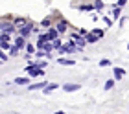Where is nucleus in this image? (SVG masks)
Listing matches in <instances>:
<instances>
[{"label":"nucleus","instance_id":"nucleus-1","mask_svg":"<svg viewBox=\"0 0 129 114\" xmlns=\"http://www.w3.org/2000/svg\"><path fill=\"white\" fill-rule=\"evenodd\" d=\"M0 31H4V33H9V35H17L19 28L15 26L13 19H2V24H0Z\"/></svg>","mask_w":129,"mask_h":114},{"label":"nucleus","instance_id":"nucleus-2","mask_svg":"<svg viewBox=\"0 0 129 114\" xmlns=\"http://www.w3.org/2000/svg\"><path fill=\"white\" fill-rule=\"evenodd\" d=\"M24 70H26V74L31 75V77H41V75H44V68H41V66H37V64H33V63H28Z\"/></svg>","mask_w":129,"mask_h":114},{"label":"nucleus","instance_id":"nucleus-3","mask_svg":"<svg viewBox=\"0 0 129 114\" xmlns=\"http://www.w3.org/2000/svg\"><path fill=\"white\" fill-rule=\"evenodd\" d=\"M54 26L57 28V31H59V33H67V31H68V26H70V24H68V20H67V19L59 17V19H57V20L54 22Z\"/></svg>","mask_w":129,"mask_h":114},{"label":"nucleus","instance_id":"nucleus-4","mask_svg":"<svg viewBox=\"0 0 129 114\" xmlns=\"http://www.w3.org/2000/svg\"><path fill=\"white\" fill-rule=\"evenodd\" d=\"M31 33H33V24L31 22H28L26 26L19 28V31H17V35H22V37H26V39H30Z\"/></svg>","mask_w":129,"mask_h":114},{"label":"nucleus","instance_id":"nucleus-5","mask_svg":"<svg viewBox=\"0 0 129 114\" xmlns=\"http://www.w3.org/2000/svg\"><path fill=\"white\" fill-rule=\"evenodd\" d=\"M50 41H52V39H50V35H48V33H46V31H44V33L41 31V33L37 35V43H35V44H37V48H43L46 43H50Z\"/></svg>","mask_w":129,"mask_h":114},{"label":"nucleus","instance_id":"nucleus-6","mask_svg":"<svg viewBox=\"0 0 129 114\" xmlns=\"http://www.w3.org/2000/svg\"><path fill=\"white\" fill-rule=\"evenodd\" d=\"M46 85H48V81H39V83H30V85H28V90H44V88H46Z\"/></svg>","mask_w":129,"mask_h":114},{"label":"nucleus","instance_id":"nucleus-7","mask_svg":"<svg viewBox=\"0 0 129 114\" xmlns=\"http://www.w3.org/2000/svg\"><path fill=\"white\" fill-rule=\"evenodd\" d=\"M15 46H19L20 50H26V44H28V39L22 37V35H15V41H13Z\"/></svg>","mask_w":129,"mask_h":114},{"label":"nucleus","instance_id":"nucleus-8","mask_svg":"<svg viewBox=\"0 0 129 114\" xmlns=\"http://www.w3.org/2000/svg\"><path fill=\"white\" fill-rule=\"evenodd\" d=\"M113 77H114L116 81H122L125 77V70L122 68V66H114L113 68Z\"/></svg>","mask_w":129,"mask_h":114},{"label":"nucleus","instance_id":"nucleus-9","mask_svg":"<svg viewBox=\"0 0 129 114\" xmlns=\"http://www.w3.org/2000/svg\"><path fill=\"white\" fill-rule=\"evenodd\" d=\"M54 22H55V20H54V17L50 15V17H44V19L41 20V24H39V26H43L44 29H48V28H52V26H54Z\"/></svg>","mask_w":129,"mask_h":114},{"label":"nucleus","instance_id":"nucleus-10","mask_svg":"<svg viewBox=\"0 0 129 114\" xmlns=\"http://www.w3.org/2000/svg\"><path fill=\"white\" fill-rule=\"evenodd\" d=\"M81 85H78V83H67V85H63V90L64 92H76V90H79Z\"/></svg>","mask_w":129,"mask_h":114},{"label":"nucleus","instance_id":"nucleus-11","mask_svg":"<svg viewBox=\"0 0 129 114\" xmlns=\"http://www.w3.org/2000/svg\"><path fill=\"white\" fill-rule=\"evenodd\" d=\"M85 39H87V43H89V44H96L98 41H102V39H100V37H98V35H96L94 31H89V33L85 35Z\"/></svg>","mask_w":129,"mask_h":114},{"label":"nucleus","instance_id":"nucleus-12","mask_svg":"<svg viewBox=\"0 0 129 114\" xmlns=\"http://www.w3.org/2000/svg\"><path fill=\"white\" fill-rule=\"evenodd\" d=\"M57 88H59V85H57V83H48V85H46V88L43 90V94H44V96H50L52 92H55Z\"/></svg>","mask_w":129,"mask_h":114},{"label":"nucleus","instance_id":"nucleus-13","mask_svg":"<svg viewBox=\"0 0 129 114\" xmlns=\"http://www.w3.org/2000/svg\"><path fill=\"white\" fill-rule=\"evenodd\" d=\"M57 64H61V66H74L76 61L74 59H67V57H59L57 59Z\"/></svg>","mask_w":129,"mask_h":114},{"label":"nucleus","instance_id":"nucleus-14","mask_svg":"<svg viewBox=\"0 0 129 114\" xmlns=\"http://www.w3.org/2000/svg\"><path fill=\"white\" fill-rule=\"evenodd\" d=\"M78 9H79V11H83V13H90V11H96L94 4H81V6H78Z\"/></svg>","mask_w":129,"mask_h":114},{"label":"nucleus","instance_id":"nucleus-15","mask_svg":"<svg viewBox=\"0 0 129 114\" xmlns=\"http://www.w3.org/2000/svg\"><path fill=\"white\" fill-rule=\"evenodd\" d=\"M46 33L50 35V39H52V41L59 39V35H61L59 31H57V28H55V26H52V28H48V29H46Z\"/></svg>","mask_w":129,"mask_h":114},{"label":"nucleus","instance_id":"nucleus-16","mask_svg":"<svg viewBox=\"0 0 129 114\" xmlns=\"http://www.w3.org/2000/svg\"><path fill=\"white\" fill-rule=\"evenodd\" d=\"M13 22H15L17 28H22V26L28 24V19H26V17H13Z\"/></svg>","mask_w":129,"mask_h":114},{"label":"nucleus","instance_id":"nucleus-17","mask_svg":"<svg viewBox=\"0 0 129 114\" xmlns=\"http://www.w3.org/2000/svg\"><path fill=\"white\" fill-rule=\"evenodd\" d=\"M111 13H113V19H114V20H120V17H122V8H120L118 4H114V8H113Z\"/></svg>","mask_w":129,"mask_h":114},{"label":"nucleus","instance_id":"nucleus-18","mask_svg":"<svg viewBox=\"0 0 129 114\" xmlns=\"http://www.w3.org/2000/svg\"><path fill=\"white\" fill-rule=\"evenodd\" d=\"M30 77H31V75H26V77H15L13 83H15V85H30Z\"/></svg>","mask_w":129,"mask_h":114},{"label":"nucleus","instance_id":"nucleus-19","mask_svg":"<svg viewBox=\"0 0 129 114\" xmlns=\"http://www.w3.org/2000/svg\"><path fill=\"white\" fill-rule=\"evenodd\" d=\"M24 52H26V55H35V52H37V44H31V43H28Z\"/></svg>","mask_w":129,"mask_h":114},{"label":"nucleus","instance_id":"nucleus-20","mask_svg":"<svg viewBox=\"0 0 129 114\" xmlns=\"http://www.w3.org/2000/svg\"><path fill=\"white\" fill-rule=\"evenodd\" d=\"M20 52H22V50H20L19 46H15V44H13V46H11L9 50H8V53H9L11 57H19V55H20Z\"/></svg>","mask_w":129,"mask_h":114},{"label":"nucleus","instance_id":"nucleus-21","mask_svg":"<svg viewBox=\"0 0 129 114\" xmlns=\"http://www.w3.org/2000/svg\"><path fill=\"white\" fill-rule=\"evenodd\" d=\"M92 4H94V8H96V11H98V13H102V11H103V8H105V0H94Z\"/></svg>","mask_w":129,"mask_h":114},{"label":"nucleus","instance_id":"nucleus-22","mask_svg":"<svg viewBox=\"0 0 129 114\" xmlns=\"http://www.w3.org/2000/svg\"><path fill=\"white\" fill-rule=\"evenodd\" d=\"M114 85H116V79L113 77V79H107V81H105L103 88H105V90H111V88H114Z\"/></svg>","mask_w":129,"mask_h":114},{"label":"nucleus","instance_id":"nucleus-23","mask_svg":"<svg viewBox=\"0 0 129 114\" xmlns=\"http://www.w3.org/2000/svg\"><path fill=\"white\" fill-rule=\"evenodd\" d=\"M11 46H13V44H11L9 41H0V48H2L4 52H8V50H9Z\"/></svg>","mask_w":129,"mask_h":114},{"label":"nucleus","instance_id":"nucleus-24","mask_svg":"<svg viewBox=\"0 0 129 114\" xmlns=\"http://www.w3.org/2000/svg\"><path fill=\"white\" fill-rule=\"evenodd\" d=\"M70 39H74V41H79V39H85V35H81L79 31H70Z\"/></svg>","mask_w":129,"mask_h":114},{"label":"nucleus","instance_id":"nucleus-25","mask_svg":"<svg viewBox=\"0 0 129 114\" xmlns=\"http://www.w3.org/2000/svg\"><path fill=\"white\" fill-rule=\"evenodd\" d=\"M43 50H44V52H48V53H52V52L55 50V48H54V43H52V41H50V43H46V44L43 46Z\"/></svg>","mask_w":129,"mask_h":114},{"label":"nucleus","instance_id":"nucleus-26","mask_svg":"<svg viewBox=\"0 0 129 114\" xmlns=\"http://www.w3.org/2000/svg\"><path fill=\"white\" fill-rule=\"evenodd\" d=\"M90 31H94L100 39H103V37H105V29H102V28H94V29H90Z\"/></svg>","mask_w":129,"mask_h":114},{"label":"nucleus","instance_id":"nucleus-27","mask_svg":"<svg viewBox=\"0 0 129 114\" xmlns=\"http://www.w3.org/2000/svg\"><path fill=\"white\" fill-rule=\"evenodd\" d=\"M52 43H54V48H55V50H59V48L63 46V41H61V39H55V41H52Z\"/></svg>","mask_w":129,"mask_h":114},{"label":"nucleus","instance_id":"nucleus-28","mask_svg":"<svg viewBox=\"0 0 129 114\" xmlns=\"http://www.w3.org/2000/svg\"><path fill=\"white\" fill-rule=\"evenodd\" d=\"M100 66L107 68V66H111V61H109V59H102V61H100Z\"/></svg>","mask_w":129,"mask_h":114},{"label":"nucleus","instance_id":"nucleus-29","mask_svg":"<svg viewBox=\"0 0 129 114\" xmlns=\"http://www.w3.org/2000/svg\"><path fill=\"white\" fill-rule=\"evenodd\" d=\"M8 59H9V53H6V52L2 50V53H0V61H2V63H6Z\"/></svg>","mask_w":129,"mask_h":114},{"label":"nucleus","instance_id":"nucleus-30","mask_svg":"<svg viewBox=\"0 0 129 114\" xmlns=\"http://www.w3.org/2000/svg\"><path fill=\"white\" fill-rule=\"evenodd\" d=\"M113 20H114V19H109V17H103V22L107 24V26H111V24H113Z\"/></svg>","mask_w":129,"mask_h":114},{"label":"nucleus","instance_id":"nucleus-31","mask_svg":"<svg viewBox=\"0 0 129 114\" xmlns=\"http://www.w3.org/2000/svg\"><path fill=\"white\" fill-rule=\"evenodd\" d=\"M127 2H129V0H116V4H118L120 8H124V6H125Z\"/></svg>","mask_w":129,"mask_h":114},{"label":"nucleus","instance_id":"nucleus-32","mask_svg":"<svg viewBox=\"0 0 129 114\" xmlns=\"http://www.w3.org/2000/svg\"><path fill=\"white\" fill-rule=\"evenodd\" d=\"M118 22H120V26H124V24L127 22V17H120V20H118Z\"/></svg>","mask_w":129,"mask_h":114},{"label":"nucleus","instance_id":"nucleus-33","mask_svg":"<svg viewBox=\"0 0 129 114\" xmlns=\"http://www.w3.org/2000/svg\"><path fill=\"white\" fill-rule=\"evenodd\" d=\"M33 33L39 35V33H41V28H39V26H33Z\"/></svg>","mask_w":129,"mask_h":114},{"label":"nucleus","instance_id":"nucleus-34","mask_svg":"<svg viewBox=\"0 0 129 114\" xmlns=\"http://www.w3.org/2000/svg\"><path fill=\"white\" fill-rule=\"evenodd\" d=\"M127 50H129V44H127Z\"/></svg>","mask_w":129,"mask_h":114}]
</instances>
